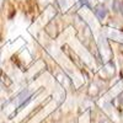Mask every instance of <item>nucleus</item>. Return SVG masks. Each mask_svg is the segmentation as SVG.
Segmentation results:
<instances>
[{
    "label": "nucleus",
    "mask_w": 123,
    "mask_h": 123,
    "mask_svg": "<svg viewBox=\"0 0 123 123\" xmlns=\"http://www.w3.org/2000/svg\"><path fill=\"white\" fill-rule=\"evenodd\" d=\"M121 6H122V3L119 0H113V3H112V9H113L115 12H118L121 10Z\"/></svg>",
    "instance_id": "obj_2"
},
{
    "label": "nucleus",
    "mask_w": 123,
    "mask_h": 123,
    "mask_svg": "<svg viewBox=\"0 0 123 123\" xmlns=\"http://www.w3.org/2000/svg\"><path fill=\"white\" fill-rule=\"evenodd\" d=\"M94 10H95V15L97 16L98 20H104L106 17V15H107V9H106V6L104 4L96 5Z\"/></svg>",
    "instance_id": "obj_1"
},
{
    "label": "nucleus",
    "mask_w": 123,
    "mask_h": 123,
    "mask_svg": "<svg viewBox=\"0 0 123 123\" xmlns=\"http://www.w3.org/2000/svg\"><path fill=\"white\" fill-rule=\"evenodd\" d=\"M121 11H122V14H123V3H122V6H121Z\"/></svg>",
    "instance_id": "obj_5"
},
{
    "label": "nucleus",
    "mask_w": 123,
    "mask_h": 123,
    "mask_svg": "<svg viewBox=\"0 0 123 123\" xmlns=\"http://www.w3.org/2000/svg\"><path fill=\"white\" fill-rule=\"evenodd\" d=\"M118 101H119V105L123 107V92H122V94L118 96Z\"/></svg>",
    "instance_id": "obj_4"
},
{
    "label": "nucleus",
    "mask_w": 123,
    "mask_h": 123,
    "mask_svg": "<svg viewBox=\"0 0 123 123\" xmlns=\"http://www.w3.org/2000/svg\"><path fill=\"white\" fill-rule=\"evenodd\" d=\"M79 4L80 6H86V7H90V3L87 0H79Z\"/></svg>",
    "instance_id": "obj_3"
}]
</instances>
